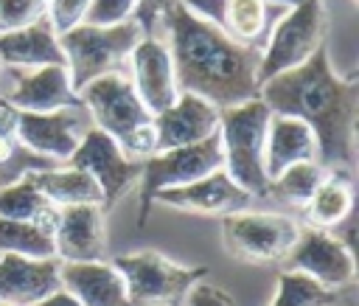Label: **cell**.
Returning a JSON list of instances; mask_svg holds the SVG:
<instances>
[{
	"instance_id": "obj_20",
	"label": "cell",
	"mask_w": 359,
	"mask_h": 306,
	"mask_svg": "<svg viewBox=\"0 0 359 306\" xmlns=\"http://www.w3.org/2000/svg\"><path fill=\"white\" fill-rule=\"evenodd\" d=\"M0 62L6 67H45L65 65V53L59 45V34L53 31L48 14L22 25L17 31L0 34Z\"/></svg>"
},
{
	"instance_id": "obj_10",
	"label": "cell",
	"mask_w": 359,
	"mask_h": 306,
	"mask_svg": "<svg viewBox=\"0 0 359 306\" xmlns=\"http://www.w3.org/2000/svg\"><path fill=\"white\" fill-rule=\"evenodd\" d=\"M283 270L303 272L328 289H348L356 278V258L351 244L331 230L300 225V233L280 261Z\"/></svg>"
},
{
	"instance_id": "obj_22",
	"label": "cell",
	"mask_w": 359,
	"mask_h": 306,
	"mask_svg": "<svg viewBox=\"0 0 359 306\" xmlns=\"http://www.w3.org/2000/svg\"><path fill=\"white\" fill-rule=\"evenodd\" d=\"M31 180L56 208H67V205H101L104 208V194L98 182L87 171L73 168L67 163L31 171Z\"/></svg>"
},
{
	"instance_id": "obj_28",
	"label": "cell",
	"mask_w": 359,
	"mask_h": 306,
	"mask_svg": "<svg viewBox=\"0 0 359 306\" xmlns=\"http://www.w3.org/2000/svg\"><path fill=\"white\" fill-rule=\"evenodd\" d=\"M0 253H17L28 258H56L53 233L42 225L0 216Z\"/></svg>"
},
{
	"instance_id": "obj_32",
	"label": "cell",
	"mask_w": 359,
	"mask_h": 306,
	"mask_svg": "<svg viewBox=\"0 0 359 306\" xmlns=\"http://www.w3.org/2000/svg\"><path fill=\"white\" fill-rule=\"evenodd\" d=\"M171 3H174V0H137V3H135L132 20L137 22V28H140L143 36H157L160 20H163V14H165V8H168Z\"/></svg>"
},
{
	"instance_id": "obj_37",
	"label": "cell",
	"mask_w": 359,
	"mask_h": 306,
	"mask_svg": "<svg viewBox=\"0 0 359 306\" xmlns=\"http://www.w3.org/2000/svg\"><path fill=\"white\" fill-rule=\"evenodd\" d=\"M337 306H356V303H353V300H351V298H348V300H339V303H337Z\"/></svg>"
},
{
	"instance_id": "obj_18",
	"label": "cell",
	"mask_w": 359,
	"mask_h": 306,
	"mask_svg": "<svg viewBox=\"0 0 359 306\" xmlns=\"http://www.w3.org/2000/svg\"><path fill=\"white\" fill-rule=\"evenodd\" d=\"M56 289H62L59 258H28L17 253H0V300L34 306Z\"/></svg>"
},
{
	"instance_id": "obj_6",
	"label": "cell",
	"mask_w": 359,
	"mask_h": 306,
	"mask_svg": "<svg viewBox=\"0 0 359 306\" xmlns=\"http://www.w3.org/2000/svg\"><path fill=\"white\" fill-rule=\"evenodd\" d=\"M325 6L323 0H300L272 22L258 59V87L286 70L300 67L325 45Z\"/></svg>"
},
{
	"instance_id": "obj_16",
	"label": "cell",
	"mask_w": 359,
	"mask_h": 306,
	"mask_svg": "<svg viewBox=\"0 0 359 306\" xmlns=\"http://www.w3.org/2000/svg\"><path fill=\"white\" fill-rule=\"evenodd\" d=\"M154 152L199 143L219 132V107L194 93H180L177 101L154 118Z\"/></svg>"
},
{
	"instance_id": "obj_21",
	"label": "cell",
	"mask_w": 359,
	"mask_h": 306,
	"mask_svg": "<svg viewBox=\"0 0 359 306\" xmlns=\"http://www.w3.org/2000/svg\"><path fill=\"white\" fill-rule=\"evenodd\" d=\"M300 160H320V146H317L314 132L297 118L272 112L269 129H266V146H264L266 177L272 180L286 166L300 163Z\"/></svg>"
},
{
	"instance_id": "obj_11",
	"label": "cell",
	"mask_w": 359,
	"mask_h": 306,
	"mask_svg": "<svg viewBox=\"0 0 359 306\" xmlns=\"http://www.w3.org/2000/svg\"><path fill=\"white\" fill-rule=\"evenodd\" d=\"M0 101L17 112H53L62 107H79L81 98L70 84L65 65L45 67H6L0 70Z\"/></svg>"
},
{
	"instance_id": "obj_17",
	"label": "cell",
	"mask_w": 359,
	"mask_h": 306,
	"mask_svg": "<svg viewBox=\"0 0 359 306\" xmlns=\"http://www.w3.org/2000/svg\"><path fill=\"white\" fill-rule=\"evenodd\" d=\"M53 250L59 261H104V208L67 205L59 208L53 225Z\"/></svg>"
},
{
	"instance_id": "obj_2",
	"label": "cell",
	"mask_w": 359,
	"mask_h": 306,
	"mask_svg": "<svg viewBox=\"0 0 359 306\" xmlns=\"http://www.w3.org/2000/svg\"><path fill=\"white\" fill-rule=\"evenodd\" d=\"M180 93H194L224 109L258 95L261 48L233 39L227 31L194 17L174 0L160 20Z\"/></svg>"
},
{
	"instance_id": "obj_13",
	"label": "cell",
	"mask_w": 359,
	"mask_h": 306,
	"mask_svg": "<svg viewBox=\"0 0 359 306\" xmlns=\"http://www.w3.org/2000/svg\"><path fill=\"white\" fill-rule=\"evenodd\" d=\"M67 166L87 171L98 182V188L104 194V211H107L123 194H129L137 185L143 160L129 157L107 132H101V129L93 126L81 138V143L76 146V152L67 157Z\"/></svg>"
},
{
	"instance_id": "obj_3",
	"label": "cell",
	"mask_w": 359,
	"mask_h": 306,
	"mask_svg": "<svg viewBox=\"0 0 359 306\" xmlns=\"http://www.w3.org/2000/svg\"><path fill=\"white\" fill-rule=\"evenodd\" d=\"M84 109L93 118V126L107 132L129 157L146 160L154 154V121L151 112L140 104L126 70L98 76L79 90Z\"/></svg>"
},
{
	"instance_id": "obj_27",
	"label": "cell",
	"mask_w": 359,
	"mask_h": 306,
	"mask_svg": "<svg viewBox=\"0 0 359 306\" xmlns=\"http://www.w3.org/2000/svg\"><path fill=\"white\" fill-rule=\"evenodd\" d=\"M342 292L345 289H328L303 272L280 270L278 289L269 306H337L342 300Z\"/></svg>"
},
{
	"instance_id": "obj_29",
	"label": "cell",
	"mask_w": 359,
	"mask_h": 306,
	"mask_svg": "<svg viewBox=\"0 0 359 306\" xmlns=\"http://www.w3.org/2000/svg\"><path fill=\"white\" fill-rule=\"evenodd\" d=\"M45 14H48L45 0H0V34L31 25Z\"/></svg>"
},
{
	"instance_id": "obj_24",
	"label": "cell",
	"mask_w": 359,
	"mask_h": 306,
	"mask_svg": "<svg viewBox=\"0 0 359 306\" xmlns=\"http://www.w3.org/2000/svg\"><path fill=\"white\" fill-rule=\"evenodd\" d=\"M56 213L59 208L34 185L31 171L8 185L0 188V216L3 219H17V222H31V225H42L53 233L56 225Z\"/></svg>"
},
{
	"instance_id": "obj_25",
	"label": "cell",
	"mask_w": 359,
	"mask_h": 306,
	"mask_svg": "<svg viewBox=\"0 0 359 306\" xmlns=\"http://www.w3.org/2000/svg\"><path fill=\"white\" fill-rule=\"evenodd\" d=\"M325 177H328V168L320 160H300V163L286 166L280 174H275L269 180L266 197L280 199V202L294 205V208H303Z\"/></svg>"
},
{
	"instance_id": "obj_39",
	"label": "cell",
	"mask_w": 359,
	"mask_h": 306,
	"mask_svg": "<svg viewBox=\"0 0 359 306\" xmlns=\"http://www.w3.org/2000/svg\"><path fill=\"white\" fill-rule=\"evenodd\" d=\"M0 70H3V62H0Z\"/></svg>"
},
{
	"instance_id": "obj_7",
	"label": "cell",
	"mask_w": 359,
	"mask_h": 306,
	"mask_svg": "<svg viewBox=\"0 0 359 306\" xmlns=\"http://www.w3.org/2000/svg\"><path fill=\"white\" fill-rule=\"evenodd\" d=\"M216 168H224L219 132L199 143H191V146H177V149H163V152L149 154L140 166V180H137V199H140L137 202V225L143 227L149 222L154 197L160 191L202 180V177L213 174Z\"/></svg>"
},
{
	"instance_id": "obj_31",
	"label": "cell",
	"mask_w": 359,
	"mask_h": 306,
	"mask_svg": "<svg viewBox=\"0 0 359 306\" xmlns=\"http://www.w3.org/2000/svg\"><path fill=\"white\" fill-rule=\"evenodd\" d=\"M90 0H50L48 3V20L53 25L56 34H65L67 28L79 25L84 20Z\"/></svg>"
},
{
	"instance_id": "obj_34",
	"label": "cell",
	"mask_w": 359,
	"mask_h": 306,
	"mask_svg": "<svg viewBox=\"0 0 359 306\" xmlns=\"http://www.w3.org/2000/svg\"><path fill=\"white\" fill-rule=\"evenodd\" d=\"M194 17L216 25L224 31V11H227V0H180Z\"/></svg>"
},
{
	"instance_id": "obj_19",
	"label": "cell",
	"mask_w": 359,
	"mask_h": 306,
	"mask_svg": "<svg viewBox=\"0 0 359 306\" xmlns=\"http://www.w3.org/2000/svg\"><path fill=\"white\" fill-rule=\"evenodd\" d=\"M59 281L81 306H132L112 261H59Z\"/></svg>"
},
{
	"instance_id": "obj_23",
	"label": "cell",
	"mask_w": 359,
	"mask_h": 306,
	"mask_svg": "<svg viewBox=\"0 0 359 306\" xmlns=\"http://www.w3.org/2000/svg\"><path fill=\"white\" fill-rule=\"evenodd\" d=\"M351 208H353V188H351L348 171H328V177L303 205V216H306V225L331 230L351 216Z\"/></svg>"
},
{
	"instance_id": "obj_9",
	"label": "cell",
	"mask_w": 359,
	"mask_h": 306,
	"mask_svg": "<svg viewBox=\"0 0 359 306\" xmlns=\"http://www.w3.org/2000/svg\"><path fill=\"white\" fill-rule=\"evenodd\" d=\"M300 233V222L275 211H236L222 216L224 250L247 264H280Z\"/></svg>"
},
{
	"instance_id": "obj_5",
	"label": "cell",
	"mask_w": 359,
	"mask_h": 306,
	"mask_svg": "<svg viewBox=\"0 0 359 306\" xmlns=\"http://www.w3.org/2000/svg\"><path fill=\"white\" fill-rule=\"evenodd\" d=\"M140 39L143 34L135 20H126L118 25L79 22L65 34H59V45L65 53V67L70 73L73 90L79 93L87 81L123 70Z\"/></svg>"
},
{
	"instance_id": "obj_12",
	"label": "cell",
	"mask_w": 359,
	"mask_h": 306,
	"mask_svg": "<svg viewBox=\"0 0 359 306\" xmlns=\"http://www.w3.org/2000/svg\"><path fill=\"white\" fill-rule=\"evenodd\" d=\"M93 129V118L79 107H62L53 112H17V140L28 152L50 160V163H67V157L76 152L81 138Z\"/></svg>"
},
{
	"instance_id": "obj_36",
	"label": "cell",
	"mask_w": 359,
	"mask_h": 306,
	"mask_svg": "<svg viewBox=\"0 0 359 306\" xmlns=\"http://www.w3.org/2000/svg\"><path fill=\"white\" fill-rule=\"evenodd\" d=\"M269 3H275V6H280V8H292V6H297L300 0H269Z\"/></svg>"
},
{
	"instance_id": "obj_26",
	"label": "cell",
	"mask_w": 359,
	"mask_h": 306,
	"mask_svg": "<svg viewBox=\"0 0 359 306\" xmlns=\"http://www.w3.org/2000/svg\"><path fill=\"white\" fill-rule=\"evenodd\" d=\"M269 0H227L224 11V31L247 45H264L275 20H269Z\"/></svg>"
},
{
	"instance_id": "obj_38",
	"label": "cell",
	"mask_w": 359,
	"mask_h": 306,
	"mask_svg": "<svg viewBox=\"0 0 359 306\" xmlns=\"http://www.w3.org/2000/svg\"><path fill=\"white\" fill-rule=\"evenodd\" d=\"M0 306H17V303H8V300H0Z\"/></svg>"
},
{
	"instance_id": "obj_35",
	"label": "cell",
	"mask_w": 359,
	"mask_h": 306,
	"mask_svg": "<svg viewBox=\"0 0 359 306\" xmlns=\"http://www.w3.org/2000/svg\"><path fill=\"white\" fill-rule=\"evenodd\" d=\"M34 306H81L73 295H67L65 289H56L53 295H48L45 300H39V303H34Z\"/></svg>"
},
{
	"instance_id": "obj_14",
	"label": "cell",
	"mask_w": 359,
	"mask_h": 306,
	"mask_svg": "<svg viewBox=\"0 0 359 306\" xmlns=\"http://www.w3.org/2000/svg\"><path fill=\"white\" fill-rule=\"evenodd\" d=\"M126 67H129L126 76H129L140 104L151 112V118L177 101L180 87H177V76H174V62H171L168 45L160 36H143L135 45Z\"/></svg>"
},
{
	"instance_id": "obj_40",
	"label": "cell",
	"mask_w": 359,
	"mask_h": 306,
	"mask_svg": "<svg viewBox=\"0 0 359 306\" xmlns=\"http://www.w3.org/2000/svg\"><path fill=\"white\" fill-rule=\"evenodd\" d=\"M45 3H50V0H45Z\"/></svg>"
},
{
	"instance_id": "obj_15",
	"label": "cell",
	"mask_w": 359,
	"mask_h": 306,
	"mask_svg": "<svg viewBox=\"0 0 359 306\" xmlns=\"http://www.w3.org/2000/svg\"><path fill=\"white\" fill-rule=\"evenodd\" d=\"M157 202L177 208V211H191V213H205V216H227L236 211H247L252 197L244 188H238L224 168H216L213 174H208L202 180L160 191L154 197V205Z\"/></svg>"
},
{
	"instance_id": "obj_4",
	"label": "cell",
	"mask_w": 359,
	"mask_h": 306,
	"mask_svg": "<svg viewBox=\"0 0 359 306\" xmlns=\"http://www.w3.org/2000/svg\"><path fill=\"white\" fill-rule=\"evenodd\" d=\"M269 118L272 109L258 95L219 109V143L224 154V171L252 199L266 197L269 188V177L264 168Z\"/></svg>"
},
{
	"instance_id": "obj_1",
	"label": "cell",
	"mask_w": 359,
	"mask_h": 306,
	"mask_svg": "<svg viewBox=\"0 0 359 306\" xmlns=\"http://www.w3.org/2000/svg\"><path fill=\"white\" fill-rule=\"evenodd\" d=\"M258 98L275 112L303 121L320 146V163L328 171H351L356 157L359 81L339 76L328 48L314 51L309 62L278 73L258 87Z\"/></svg>"
},
{
	"instance_id": "obj_33",
	"label": "cell",
	"mask_w": 359,
	"mask_h": 306,
	"mask_svg": "<svg viewBox=\"0 0 359 306\" xmlns=\"http://www.w3.org/2000/svg\"><path fill=\"white\" fill-rule=\"evenodd\" d=\"M182 303L185 306H236V300H233L230 292H224V289H219L213 284H205V281H196L188 289V295H185Z\"/></svg>"
},
{
	"instance_id": "obj_30",
	"label": "cell",
	"mask_w": 359,
	"mask_h": 306,
	"mask_svg": "<svg viewBox=\"0 0 359 306\" xmlns=\"http://www.w3.org/2000/svg\"><path fill=\"white\" fill-rule=\"evenodd\" d=\"M135 3L137 0H90L81 22H87V25H118V22H126L135 14Z\"/></svg>"
},
{
	"instance_id": "obj_41",
	"label": "cell",
	"mask_w": 359,
	"mask_h": 306,
	"mask_svg": "<svg viewBox=\"0 0 359 306\" xmlns=\"http://www.w3.org/2000/svg\"><path fill=\"white\" fill-rule=\"evenodd\" d=\"M180 306H182V303H180Z\"/></svg>"
},
{
	"instance_id": "obj_8",
	"label": "cell",
	"mask_w": 359,
	"mask_h": 306,
	"mask_svg": "<svg viewBox=\"0 0 359 306\" xmlns=\"http://www.w3.org/2000/svg\"><path fill=\"white\" fill-rule=\"evenodd\" d=\"M112 267L126 284L132 306H180L188 289L208 275L205 267H185L157 250L115 255Z\"/></svg>"
}]
</instances>
